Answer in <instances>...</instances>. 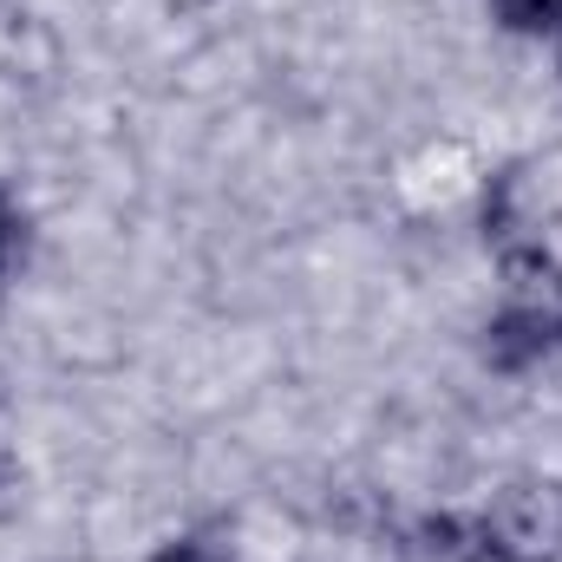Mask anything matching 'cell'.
Wrapping results in <instances>:
<instances>
[{
  "instance_id": "obj_1",
  "label": "cell",
  "mask_w": 562,
  "mask_h": 562,
  "mask_svg": "<svg viewBox=\"0 0 562 562\" xmlns=\"http://www.w3.org/2000/svg\"><path fill=\"white\" fill-rule=\"evenodd\" d=\"M425 550L451 562H562V477H510L471 517H431Z\"/></svg>"
},
{
  "instance_id": "obj_2",
  "label": "cell",
  "mask_w": 562,
  "mask_h": 562,
  "mask_svg": "<svg viewBox=\"0 0 562 562\" xmlns=\"http://www.w3.org/2000/svg\"><path fill=\"white\" fill-rule=\"evenodd\" d=\"M497 26L530 33V40H562V0H491Z\"/></svg>"
},
{
  "instance_id": "obj_3",
  "label": "cell",
  "mask_w": 562,
  "mask_h": 562,
  "mask_svg": "<svg viewBox=\"0 0 562 562\" xmlns=\"http://www.w3.org/2000/svg\"><path fill=\"white\" fill-rule=\"evenodd\" d=\"M20 243H26V223H20V203L0 190V281L13 276V262H20Z\"/></svg>"
},
{
  "instance_id": "obj_4",
  "label": "cell",
  "mask_w": 562,
  "mask_h": 562,
  "mask_svg": "<svg viewBox=\"0 0 562 562\" xmlns=\"http://www.w3.org/2000/svg\"><path fill=\"white\" fill-rule=\"evenodd\" d=\"M150 562H223V557H216V550H203V543H164Z\"/></svg>"
},
{
  "instance_id": "obj_5",
  "label": "cell",
  "mask_w": 562,
  "mask_h": 562,
  "mask_svg": "<svg viewBox=\"0 0 562 562\" xmlns=\"http://www.w3.org/2000/svg\"><path fill=\"white\" fill-rule=\"evenodd\" d=\"M557 72H562V40H557Z\"/></svg>"
}]
</instances>
